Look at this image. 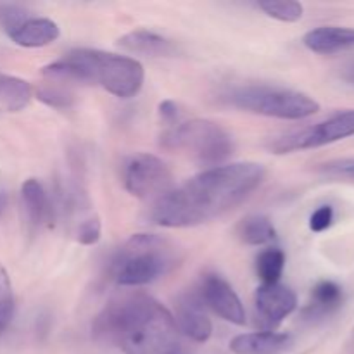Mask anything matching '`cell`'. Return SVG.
Listing matches in <instances>:
<instances>
[{"instance_id":"6","label":"cell","mask_w":354,"mask_h":354,"mask_svg":"<svg viewBox=\"0 0 354 354\" xmlns=\"http://www.w3.org/2000/svg\"><path fill=\"white\" fill-rule=\"evenodd\" d=\"M230 106L279 120H304L320 111V104L304 92L270 85H242L223 95Z\"/></svg>"},{"instance_id":"3","label":"cell","mask_w":354,"mask_h":354,"mask_svg":"<svg viewBox=\"0 0 354 354\" xmlns=\"http://www.w3.org/2000/svg\"><path fill=\"white\" fill-rule=\"evenodd\" d=\"M45 80L73 85L97 83L120 99H130L142 90L145 69L135 57L95 48H75L41 69Z\"/></svg>"},{"instance_id":"20","label":"cell","mask_w":354,"mask_h":354,"mask_svg":"<svg viewBox=\"0 0 354 354\" xmlns=\"http://www.w3.org/2000/svg\"><path fill=\"white\" fill-rule=\"evenodd\" d=\"M286 268V254L282 249L270 248L265 249L256 259V272L263 283H279Z\"/></svg>"},{"instance_id":"8","label":"cell","mask_w":354,"mask_h":354,"mask_svg":"<svg viewBox=\"0 0 354 354\" xmlns=\"http://www.w3.org/2000/svg\"><path fill=\"white\" fill-rule=\"evenodd\" d=\"M354 135V109L342 111L334 114L328 120L313 127L303 128V130L290 131V133L279 137L270 144V151L275 154H289L296 151H308L317 149L322 145L334 144V142L344 140Z\"/></svg>"},{"instance_id":"9","label":"cell","mask_w":354,"mask_h":354,"mask_svg":"<svg viewBox=\"0 0 354 354\" xmlns=\"http://www.w3.org/2000/svg\"><path fill=\"white\" fill-rule=\"evenodd\" d=\"M297 296L283 283H261L254 292L256 324L261 332H275V328L296 311Z\"/></svg>"},{"instance_id":"13","label":"cell","mask_w":354,"mask_h":354,"mask_svg":"<svg viewBox=\"0 0 354 354\" xmlns=\"http://www.w3.org/2000/svg\"><path fill=\"white\" fill-rule=\"evenodd\" d=\"M303 41L315 54H335L354 47V28L318 26L308 31Z\"/></svg>"},{"instance_id":"18","label":"cell","mask_w":354,"mask_h":354,"mask_svg":"<svg viewBox=\"0 0 354 354\" xmlns=\"http://www.w3.org/2000/svg\"><path fill=\"white\" fill-rule=\"evenodd\" d=\"M33 88L17 76L0 73V113H17L30 104Z\"/></svg>"},{"instance_id":"2","label":"cell","mask_w":354,"mask_h":354,"mask_svg":"<svg viewBox=\"0 0 354 354\" xmlns=\"http://www.w3.org/2000/svg\"><path fill=\"white\" fill-rule=\"evenodd\" d=\"M93 334L124 354H180L171 311L144 292L114 297L93 322Z\"/></svg>"},{"instance_id":"21","label":"cell","mask_w":354,"mask_h":354,"mask_svg":"<svg viewBox=\"0 0 354 354\" xmlns=\"http://www.w3.org/2000/svg\"><path fill=\"white\" fill-rule=\"evenodd\" d=\"M37 99L54 109H68L75 104V92L71 90V85L55 80H45L37 88Z\"/></svg>"},{"instance_id":"11","label":"cell","mask_w":354,"mask_h":354,"mask_svg":"<svg viewBox=\"0 0 354 354\" xmlns=\"http://www.w3.org/2000/svg\"><path fill=\"white\" fill-rule=\"evenodd\" d=\"M171 315L178 334L183 337L194 342H207L213 335V322L207 317L206 306L197 290L180 296L175 303V313Z\"/></svg>"},{"instance_id":"14","label":"cell","mask_w":354,"mask_h":354,"mask_svg":"<svg viewBox=\"0 0 354 354\" xmlns=\"http://www.w3.org/2000/svg\"><path fill=\"white\" fill-rule=\"evenodd\" d=\"M9 37L19 47L38 48L54 44L61 37V28L48 17H30L19 24Z\"/></svg>"},{"instance_id":"23","label":"cell","mask_w":354,"mask_h":354,"mask_svg":"<svg viewBox=\"0 0 354 354\" xmlns=\"http://www.w3.org/2000/svg\"><path fill=\"white\" fill-rule=\"evenodd\" d=\"M102 235V223L97 214L90 213L76 223L75 239L82 245H95Z\"/></svg>"},{"instance_id":"1","label":"cell","mask_w":354,"mask_h":354,"mask_svg":"<svg viewBox=\"0 0 354 354\" xmlns=\"http://www.w3.org/2000/svg\"><path fill=\"white\" fill-rule=\"evenodd\" d=\"M265 178L259 162H232L206 168L180 187H173L151 207V221L165 228L207 223L244 203Z\"/></svg>"},{"instance_id":"27","label":"cell","mask_w":354,"mask_h":354,"mask_svg":"<svg viewBox=\"0 0 354 354\" xmlns=\"http://www.w3.org/2000/svg\"><path fill=\"white\" fill-rule=\"evenodd\" d=\"M158 114L166 124H178L180 123V109L175 100H162L158 106Z\"/></svg>"},{"instance_id":"5","label":"cell","mask_w":354,"mask_h":354,"mask_svg":"<svg viewBox=\"0 0 354 354\" xmlns=\"http://www.w3.org/2000/svg\"><path fill=\"white\" fill-rule=\"evenodd\" d=\"M161 147L182 152L201 166L216 168L234 154V138L216 121L196 118L168 128L161 135Z\"/></svg>"},{"instance_id":"26","label":"cell","mask_w":354,"mask_h":354,"mask_svg":"<svg viewBox=\"0 0 354 354\" xmlns=\"http://www.w3.org/2000/svg\"><path fill=\"white\" fill-rule=\"evenodd\" d=\"M334 221V207L332 206H320L318 209L313 211L310 218V228L317 234L325 232Z\"/></svg>"},{"instance_id":"7","label":"cell","mask_w":354,"mask_h":354,"mask_svg":"<svg viewBox=\"0 0 354 354\" xmlns=\"http://www.w3.org/2000/svg\"><path fill=\"white\" fill-rule=\"evenodd\" d=\"M123 183L131 196L154 204L173 189V175L161 158L140 152L124 162Z\"/></svg>"},{"instance_id":"16","label":"cell","mask_w":354,"mask_h":354,"mask_svg":"<svg viewBox=\"0 0 354 354\" xmlns=\"http://www.w3.org/2000/svg\"><path fill=\"white\" fill-rule=\"evenodd\" d=\"M118 47L144 57H169L175 54V45L171 41L149 30H133L123 35L118 40Z\"/></svg>"},{"instance_id":"31","label":"cell","mask_w":354,"mask_h":354,"mask_svg":"<svg viewBox=\"0 0 354 354\" xmlns=\"http://www.w3.org/2000/svg\"><path fill=\"white\" fill-rule=\"evenodd\" d=\"M351 348L354 349V334H353V342H351Z\"/></svg>"},{"instance_id":"17","label":"cell","mask_w":354,"mask_h":354,"mask_svg":"<svg viewBox=\"0 0 354 354\" xmlns=\"http://www.w3.org/2000/svg\"><path fill=\"white\" fill-rule=\"evenodd\" d=\"M342 304V289L332 280H322L311 292V301L304 308L303 315L306 320H322L330 317Z\"/></svg>"},{"instance_id":"28","label":"cell","mask_w":354,"mask_h":354,"mask_svg":"<svg viewBox=\"0 0 354 354\" xmlns=\"http://www.w3.org/2000/svg\"><path fill=\"white\" fill-rule=\"evenodd\" d=\"M328 171L334 175L346 176V178H354V159H344V161H337L328 165Z\"/></svg>"},{"instance_id":"22","label":"cell","mask_w":354,"mask_h":354,"mask_svg":"<svg viewBox=\"0 0 354 354\" xmlns=\"http://www.w3.org/2000/svg\"><path fill=\"white\" fill-rule=\"evenodd\" d=\"M258 6L266 16L282 23H297L304 14V7L296 0H265Z\"/></svg>"},{"instance_id":"4","label":"cell","mask_w":354,"mask_h":354,"mask_svg":"<svg viewBox=\"0 0 354 354\" xmlns=\"http://www.w3.org/2000/svg\"><path fill=\"white\" fill-rule=\"evenodd\" d=\"M180 249L156 234H135L113 259V279L121 287H142L161 279L180 263Z\"/></svg>"},{"instance_id":"30","label":"cell","mask_w":354,"mask_h":354,"mask_svg":"<svg viewBox=\"0 0 354 354\" xmlns=\"http://www.w3.org/2000/svg\"><path fill=\"white\" fill-rule=\"evenodd\" d=\"M6 206H7V196H6V192H0V214L3 213Z\"/></svg>"},{"instance_id":"24","label":"cell","mask_w":354,"mask_h":354,"mask_svg":"<svg viewBox=\"0 0 354 354\" xmlns=\"http://www.w3.org/2000/svg\"><path fill=\"white\" fill-rule=\"evenodd\" d=\"M14 315V297L12 287H10L9 275L6 268L0 265V334L9 327Z\"/></svg>"},{"instance_id":"12","label":"cell","mask_w":354,"mask_h":354,"mask_svg":"<svg viewBox=\"0 0 354 354\" xmlns=\"http://www.w3.org/2000/svg\"><path fill=\"white\" fill-rule=\"evenodd\" d=\"M292 335L261 330L241 334L230 341L234 354H286L292 349Z\"/></svg>"},{"instance_id":"25","label":"cell","mask_w":354,"mask_h":354,"mask_svg":"<svg viewBox=\"0 0 354 354\" xmlns=\"http://www.w3.org/2000/svg\"><path fill=\"white\" fill-rule=\"evenodd\" d=\"M30 17L24 7L16 6V3H0V30L7 31V35L12 33L19 24H23Z\"/></svg>"},{"instance_id":"19","label":"cell","mask_w":354,"mask_h":354,"mask_svg":"<svg viewBox=\"0 0 354 354\" xmlns=\"http://www.w3.org/2000/svg\"><path fill=\"white\" fill-rule=\"evenodd\" d=\"M237 235L248 245H265L275 241L277 230L265 214H249L239 223Z\"/></svg>"},{"instance_id":"29","label":"cell","mask_w":354,"mask_h":354,"mask_svg":"<svg viewBox=\"0 0 354 354\" xmlns=\"http://www.w3.org/2000/svg\"><path fill=\"white\" fill-rule=\"evenodd\" d=\"M342 76H344L346 82H349L351 85H354V62L348 66V68L344 69V73H342Z\"/></svg>"},{"instance_id":"10","label":"cell","mask_w":354,"mask_h":354,"mask_svg":"<svg viewBox=\"0 0 354 354\" xmlns=\"http://www.w3.org/2000/svg\"><path fill=\"white\" fill-rule=\"evenodd\" d=\"M199 296L204 306L213 310L225 322L234 325H245V310L234 287L218 273H207L199 286Z\"/></svg>"},{"instance_id":"15","label":"cell","mask_w":354,"mask_h":354,"mask_svg":"<svg viewBox=\"0 0 354 354\" xmlns=\"http://www.w3.org/2000/svg\"><path fill=\"white\" fill-rule=\"evenodd\" d=\"M21 201L28 221L33 227H44L54 220V206L50 197L37 178H28L21 185Z\"/></svg>"}]
</instances>
